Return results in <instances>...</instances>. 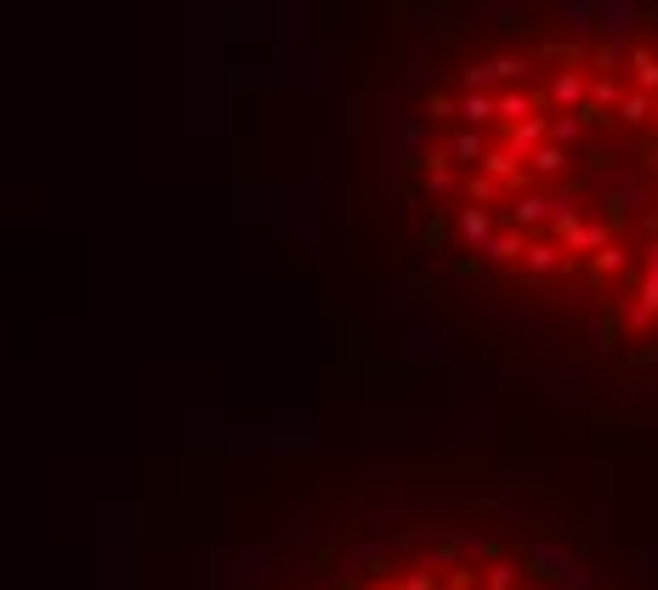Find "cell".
<instances>
[{
    "mask_svg": "<svg viewBox=\"0 0 658 590\" xmlns=\"http://www.w3.org/2000/svg\"><path fill=\"white\" fill-rule=\"evenodd\" d=\"M420 97L409 233L488 347L658 392V0H556Z\"/></svg>",
    "mask_w": 658,
    "mask_h": 590,
    "instance_id": "obj_1",
    "label": "cell"
},
{
    "mask_svg": "<svg viewBox=\"0 0 658 590\" xmlns=\"http://www.w3.org/2000/svg\"><path fill=\"white\" fill-rule=\"evenodd\" d=\"M324 590H613L602 562L556 522L505 505L420 511L375 528Z\"/></svg>",
    "mask_w": 658,
    "mask_h": 590,
    "instance_id": "obj_2",
    "label": "cell"
}]
</instances>
